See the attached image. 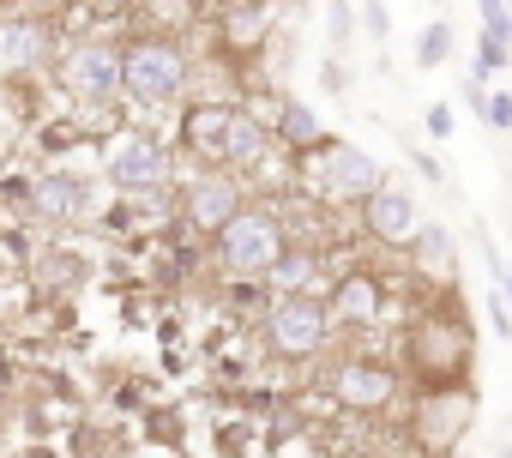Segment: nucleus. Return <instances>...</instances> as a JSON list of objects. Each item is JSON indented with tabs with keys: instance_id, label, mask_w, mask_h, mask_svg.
<instances>
[{
	"instance_id": "nucleus-10",
	"label": "nucleus",
	"mask_w": 512,
	"mask_h": 458,
	"mask_svg": "<svg viewBox=\"0 0 512 458\" xmlns=\"http://www.w3.org/2000/svg\"><path fill=\"white\" fill-rule=\"evenodd\" d=\"M260 344H266V356L302 368V362L332 356L338 320H332L326 296H266V308H260Z\"/></svg>"
},
{
	"instance_id": "nucleus-12",
	"label": "nucleus",
	"mask_w": 512,
	"mask_h": 458,
	"mask_svg": "<svg viewBox=\"0 0 512 458\" xmlns=\"http://www.w3.org/2000/svg\"><path fill=\"white\" fill-rule=\"evenodd\" d=\"M253 199V187L241 181V175H229V169H193V163H181V175H175V193H169V223L181 229V236H199V242H211L217 229L241 211Z\"/></svg>"
},
{
	"instance_id": "nucleus-4",
	"label": "nucleus",
	"mask_w": 512,
	"mask_h": 458,
	"mask_svg": "<svg viewBox=\"0 0 512 458\" xmlns=\"http://www.w3.org/2000/svg\"><path fill=\"white\" fill-rule=\"evenodd\" d=\"M7 193H13V211L37 229H85V223H103V211H109V187L97 175V157L91 163L49 157L25 181H13Z\"/></svg>"
},
{
	"instance_id": "nucleus-20",
	"label": "nucleus",
	"mask_w": 512,
	"mask_h": 458,
	"mask_svg": "<svg viewBox=\"0 0 512 458\" xmlns=\"http://www.w3.org/2000/svg\"><path fill=\"white\" fill-rule=\"evenodd\" d=\"M320 139H326L320 109H314V103H302L296 91H284V109H278V121H272V145H278L284 157H308Z\"/></svg>"
},
{
	"instance_id": "nucleus-7",
	"label": "nucleus",
	"mask_w": 512,
	"mask_h": 458,
	"mask_svg": "<svg viewBox=\"0 0 512 458\" xmlns=\"http://www.w3.org/2000/svg\"><path fill=\"white\" fill-rule=\"evenodd\" d=\"M284 248H290V211H284L278 199H260V193H253V199L217 229V236H211V266H217V278H229V284H260Z\"/></svg>"
},
{
	"instance_id": "nucleus-31",
	"label": "nucleus",
	"mask_w": 512,
	"mask_h": 458,
	"mask_svg": "<svg viewBox=\"0 0 512 458\" xmlns=\"http://www.w3.org/2000/svg\"><path fill=\"white\" fill-rule=\"evenodd\" d=\"M320 85H326L332 97H344V91H350V67H344L338 55H326V61H320Z\"/></svg>"
},
{
	"instance_id": "nucleus-17",
	"label": "nucleus",
	"mask_w": 512,
	"mask_h": 458,
	"mask_svg": "<svg viewBox=\"0 0 512 458\" xmlns=\"http://www.w3.org/2000/svg\"><path fill=\"white\" fill-rule=\"evenodd\" d=\"M398 254H404V266L422 278L428 296H440V290H452V284L464 278V272H458V229L440 223V217H422V223H416V236H410Z\"/></svg>"
},
{
	"instance_id": "nucleus-11",
	"label": "nucleus",
	"mask_w": 512,
	"mask_h": 458,
	"mask_svg": "<svg viewBox=\"0 0 512 458\" xmlns=\"http://www.w3.org/2000/svg\"><path fill=\"white\" fill-rule=\"evenodd\" d=\"M476 422V386L470 380H440V386H416L410 410H404V434L422 458H452L464 446Z\"/></svg>"
},
{
	"instance_id": "nucleus-33",
	"label": "nucleus",
	"mask_w": 512,
	"mask_h": 458,
	"mask_svg": "<svg viewBox=\"0 0 512 458\" xmlns=\"http://www.w3.org/2000/svg\"><path fill=\"white\" fill-rule=\"evenodd\" d=\"M488 290H500V296H506V308H512V260H506V272H500V278H494Z\"/></svg>"
},
{
	"instance_id": "nucleus-23",
	"label": "nucleus",
	"mask_w": 512,
	"mask_h": 458,
	"mask_svg": "<svg viewBox=\"0 0 512 458\" xmlns=\"http://www.w3.org/2000/svg\"><path fill=\"white\" fill-rule=\"evenodd\" d=\"M500 73H512V49H506V43H494V37H476L470 79H476V85H488V79H500Z\"/></svg>"
},
{
	"instance_id": "nucleus-3",
	"label": "nucleus",
	"mask_w": 512,
	"mask_h": 458,
	"mask_svg": "<svg viewBox=\"0 0 512 458\" xmlns=\"http://www.w3.org/2000/svg\"><path fill=\"white\" fill-rule=\"evenodd\" d=\"M97 175H103L109 199H127L139 211H163L169 217V193H175L181 157H175V139L163 127H133L127 121L97 151Z\"/></svg>"
},
{
	"instance_id": "nucleus-1",
	"label": "nucleus",
	"mask_w": 512,
	"mask_h": 458,
	"mask_svg": "<svg viewBox=\"0 0 512 458\" xmlns=\"http://www.w3.org/2000/svg\"><path fill=\"white\" fill-rule=\"evenodd\" d=\"M193 43L169 25H139L121 37V115L133 127H163L193 103Z\"/></svg>"
},
{
	"instance_id": "nucleus-9",
	"label": "nucleus",
	"mask_w": 512,
	"mask_h": 458,
	"mask_svg": "<svg viewBox=\"0 0 512 458\" xmlns=\"http://www.w3.org/2000/svg\"><path fill=\"white\" fill-rule=\"evenodd\" d=\"M61 43H67V19L61 13L7 7L0 13V91L49 85V67H55Z\"/></svg>"
},
{
	"instance_id": "nucleus-19",
	"label": "nucleus",
	"mask_w": 512,
	"mask_h": 458,
	"mask_svg": "<svg viewBox=\"0 0 512 458\" xmlns=\"http://www.w3.org/2000/svg\"><path fill=\"white\" fill-rule=\"evenodd\" d=\"M85 278H91V260L67 242H49L31 254V290H43V296H73Z\"/></svg>"
},
{
	"instance_id": "nucleus-28",
	"label": "nucleus",
	"mask_w": 512,
	"mask_h": 458,
	"mask_svg": "<svg viewBox=\"0 0 512 458\" xmlns=\"http://www.w3.org/2000/svg\"><path fill=\"white\" fill-rule=\"evenodd\" d=\"M482 314H488V332H494L500 344H512V308H506V296H500V290H488Z\"/></svg>"
},
{
	"instance_id": "nucleus-14",
	"label": "nucleus",
	"mask_w": 512,
	"mask_h": 458,
	"mask_svg": "<svg viewBox=\"0 0 512 458\" xmlns=\"http://www.w3.org/2000/svg\"><path fill=\"white\" fill-rule=\"evenodd\" d=\"M326 308L338 320V338H368L392 314V284L374 266H338V278L326 290Z\"/></svg>"
},
{
	"instance_id": "nucleus-15",
	"label": "nucleus",
	"mask_w": 512,
	"mask_h": 458,
	"mask_svg": "<svg viewBox=\"0 0 512 458\" xmlns=\"http://www.w3.org/2000/svg\"><path fill=\"white\" fill-rule=\"evenodd\" d=\"M416 223H422V193L398 175H386L362 205H356V229H362V242L368 248H386L398 254L410 236H416Z\"/></svg>"
},
{
	"instance_id": "nucleus-34",
	"label": "nucleus",
	"mask_w": 512,
	"mask_h": 458,
	"mask_svg": "<svg viewBox=\"0 0 512 458\" xmlns=\"http://www.w3.org/2000/svg\"><path fill=\"white\" fill-rule=\"evenodd\" d=\"M494 458H512V434H500V440H494Z\"/></svg>"
},
{
	"instance_id": "nucleus-27",
	"label": "nucleus",
	"mask_w": 512,
	"mask_h": 458,
	"mask_svg": "<svg viewBox=\"0 0 512 458\" xmlns=\"http://www.w3.org/2000/svg\"><path fill=\"white\" fill-rule=\"evenodd\" d=\"M356 25H362V37H368V43H386V37H392V13H386V0H362Z\"/></svg>"
},
{
	"instance_id": "nucleus-36",
	"label": "nucleus",
	"mask_w": 512,
	"mask_h": 458,
	"mask_svg": "<svg viewBox=\"0 0 512 458\" xmlns=\"http://www.w3.org/2000/svg\"><path fill=\"white\" fill-rule=\"evenodd\" d=\"M7 7H19V0H0V13H7Z\"/></svg>"
},
{
	"instance_id": "nucleus-2",
	"label": "nucleus",
	"mask_w": 512,
	"mask_h": 458,
	"mask_svg": "<svg viewBox=\"0 0 512 458\" xmlns=\"http://www.w3.org/2000/svg\"><path fill=\"white\" fill-rule=\"evenodd\" d=\"M175 157L193 163V169H229L253 187V175H260L278 145H272V127L266 121H253L241 103L229 97H193L181 115H175Z\"/></svg>"
},
{
	"instance_id": "nucleus-25",
	"label": "nucleus",
	"mask_w": 512,
	"mask_h": 458,
	"mask_svg": "<svg viewBox=\"0 0 512 458\" xmlns=\"http://www.w3.org/2000/svg\"><path fill=\"white\" fill-rule=\"evenodd\" d=\"M326 43L332 49L356 43V0H326Z\"/></svg>"
},
{
	"instance_id": "nucleus-32",
	"label": "nucleus",
	"mask_w": 512,
	"mask_h": 458,
	"mask_svg": "<svg viewBox=\"0 0 512 458\" xmlns=\"http://www.w3.org/2000/svg\"><path fill=\"white\" fill-rule=\"evenodd\" d=\"M79 7L97 19V25H109V19H121V13H133V0H79Z\"/></svg>"
},
{
	"instance_id": "nucleus-6",
	"label": "nucleus",
	"mask_w": 512,
	"mask_h": 458,
	"mask_svg": "<svg viewBox=\"0 0 512 458\" xmlns=\"http://www.w3.org/2000/svg\"><path fill=\"white\" fill-rule=\"evenodd\" d=\"M55 97L79 115V127H97L121 109V37L109 25L91 31H67L55 67H49Z\"/></svg>"
},
{
	"instance_id": "nucleus-5",
	"label": "nucleus",
	"mask_w": 512,
	"mask_h": 458,
	"mask_svg": "<svg viewBox=\"0 0 512 458\" xmlns=\"http://www.w3.org/2000/svg\"><path fill=\"white\" fill-rule=\"evenodd\" d=\"M392 362L416 386L470 380V368H476V326H470V314L452 308V302H440V296H428L422 308L404 314V332H398V356Z\"/></svg>"
},
{
	"instance_id": "nucleus-13",
	"label": "nucleus",
	"mask_w": 512,
	"mask_h": 458,
	"mask_svg": "<svg viewBox=\"0 0 512 458\" xmlns=\"http://www.w3.org/2000/svg\"><path fill=\"white\" fill-rule=\"evenodd\" d=\"M320 386H326V398H332L338 410H350V416H386L392 404H404V386H410V380H404V368H398L392 356L344 350V356L326 362Z\"/></svg>"
},
{
	"instance_id": "nucleus-35",
	"label": "nucleus",
	"mask_w": 512,
	"mask_h": 458,
	"mask_svg": "<svg viewBox=\"0 0 512 458\" xmlns=\"http://www.w3.org/2000/svg\"><path fill=\"white\" fill-rule=\"evenodd\" d=\"M506 31H512V0H506Z\"/></svg>"
},
{
	"instance_id": "nucleus-29",
	"label": "nucleus",
	"mask_w": 512,
	"mask_h": 458,
	"mask_svg": "<svg viewBox=\"0 0 512 458\" xmlns=\"http://www.w3.org/2000/svg\"><path fill=\"white\" fill-rule=\"evenodd\" d=\"M422 133L446 145V139H452V103H428V109H422Z\"/></svg>"
},
{
	"instance_id": "nucleus-24",
	"label": "nucleus",
	"mask_w": 512,
	"mask_h": 458,
	"mask_svg": "<svg viewBox=\"0 0 512 458\" xmlns=\"http://www.w3.org/2000/svg\"><path fill=\"white\" fill-rule=\"evenodd\" d=\"M476 121H482L488 133H512V91H506V85H482Z\"/></svg>"
},
{
	"instance_id": "nucleus-18",
	"label": "nucleus",
	"mask_w": 512,
	"mask_h": 458,
	"mask_svg": "<svg viewBox=\"0 0 512 458\" xmlns=\"http://www.w3.org/2000/svg\"><path fill=\"white\" fill-rule=\"evenodd\" d=\"M332 278H338V266H332L314 242H290V248L272 260V272L260 278V290H266V296H326Z\"/></svg>"
},
{
	"instance_id": "nucleus-26",
	"label": "nucleus",
	"mask_w": 512,
	"mask_h": 458,
	"mask_svg": "<svg viewBox=\"0 0 512 458\" xmlns=\"http://www.w3.org/2000/svg\"><path fill=\"white\" fill-rule=\"evenodd\" d=\"M476 19H482V31H476V37H494V43H506V49H512V31H506V0H476Z\"/></svg>"
},
{
	"instance_id": "nucleus-22",
	"label": "nucleus",
	"mask_w": 512,
	"mask_h": 458,
	"mask_svg": "<svg viewBox=\"0 0 512 458\" xmlns=\"http://www.w3.org/2000/svg\"><path fill=\"white\" fill-rule=\"evenodd\" d=\"M452 49H458V37H452V25H446V19H428V25L416 31V67H422V73L446 67V61H452Z\"/></svg>"
},
{
	"instance_id": "nucleus-21",
	"label": "nucleus",
	"mask_w": 512,
	"mask_h": 458,
	"mask_svg": "<svg viewBox=\"0 0 512 458\" xmlns=\"http://www.w3.org/2000/svg\"><path fill=\"white\" fill-rule=\"evenodd\" d=\"M25 121H31V91H0V169L13 163V151L25 139Z\"/></svg>"
},
{
	"instance_id": "nucleus-8",
	"label": "nucleus",
	"mask_w": 512,
	"mask_h": 458,
	"mask_svg": "<svg viewBox=\"0 0 512 458\" xmlns=\"http://www.w3.org/2000/svg\"><path fill=\"white\" fill-rule=\"evenodd\" d=\"M386 175H392V169H386L374 151H362L356 139H338V133H326L308 157H296V181H302L326 211H356Z\"/></svg>"
},
{
	"instance_id": "nucleus-30",
	"label": "nucleus",
	"mask_w": 512,
	"mask_h": 458,
	"mask_svg": "<svg viewBox=\"0 0 512 458\" xmlns=\"http://www.w3.org/2000/svg\"><path fill=\"white\" fill-rule=\"evenodd\" d=\"M410 169H416L422 181H434V187H446V181H452V175H446V163H440L434 151H422V145H410Z\"/></svg>"
},
{
	"instance_id": "nucleus-16",
	"label": "nucleus",
	"mask_w": 512,
	"mask_h": 458,
	"mask_svg": "<svg viewBox=\"0 0 512 458\" xmlns=\"http://www.w3.org/2000/svg\"><path fill=\"white\" fill-rule=\"evenodd\" d=\"M290 19V0H217L211 7V31L229 55H260L278 43Z\"/></svg>"
}]
</instances>
